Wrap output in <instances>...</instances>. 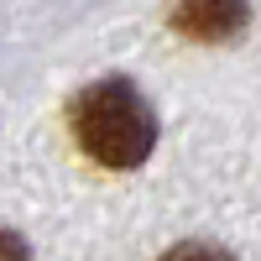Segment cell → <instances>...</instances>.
<instances>
[{
    "mask_svg": "<svg viewBox=\"0 0 261 261\" xmlns=\"http://www.w3.org/2000/svg\"><path fill=\"white\" fill-rule=\"evenodd\" d=\"M73 130L79 146L99 167H141L157 146V115L130 84H89L73 99Z\"/></svg>",
    "mask_w": 261,
    "mask_h": 261,
    "instance_id": "1",
    "label": "cell"
},
{
    "mask_svg": "<svg viewBox=\"0 0 261 261\" xmlns=\"http://www.w3.org/2000/svg\"><path fill=\"white\" fill-rule=\"evenodd\" d=\"M246 21H251L246 0H178L172 6V27L193 42H230L246 32Z\"/></svg>",
    "mask_w": 261,
    "mask_h": 261,
    "instance_id": "2",
    "label": "cell"
},
{
    "mask_svg": "<svg viewBox=\"0 0 261 261\" xmlns=\"http://www.w3.org/2000/svg\"><path fill=\"white\" fill-rule=\"evenodd\" d=\"M162 261H235V256L220 251V246H209V241H183V246H172Z\"/></svg>",
    "mask_w": 261,
    "mask_h": 261,
    "instance_id": "3",
    "label": "cell"
},
{
    "mask_svg": "<svg viewBox=\"0 0 261 261\" xmlns=\"http://www.w3.org/2000/svg\"><path fill=\"white\" fill-rule=\"evenodd\" d=\"M0 261H32L27 241H21L16 230H0Z\"/></svg>",
    "mask_w": 261,
    "mask_h": 261,
    "instance_id": "4",
    "label": "cell"
}]
</instances>
